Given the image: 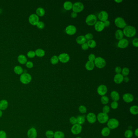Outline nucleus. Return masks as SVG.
Segmentation results:
<instances>
[{
    "mask_svg": "<svg viewBox=\"0 0 138 138\" xmlns=\"http://www.w3.org/2000/svg\"><path fill=\"white\" fill-rule=\"evenodd\" d=\"M124 36L128 38L133 37L136 35L137 30L136 28L131 25L126 26L123 31Z\"/></svg>",
    "mask_w": 138,
    "mask_h": 138,
    "instance_id": "1",
    "label": "nucleus"
},
{
    "mask_svg": "<svg viewBox=\"0 0 138 138\" xmlns=\"http://www.w3.org/2000/svg\"><path fill=\"white\" fill-rule=\"evenodd\" d=\"M94 63L95 66L100 69L104 68L106 65V60L104 58L101 57H97Z\"/></svg>",
    "mask_w": 138,
    "mask_h": 138,
    "instance_id": "2",
    "label": "nucleus"
},
{
    "mask_svg": "<svg viewBox=\"0 0 138 138\" xmlns=\"http://www.w3.org/2000/svg\"><path fill=\"white\" fill-rule=\"evenodd\" d=\"M107 127L110 130H113L117 128L119 126V122L115 118L109 119L107 122Z\"/></svg>",
    "mask_w": 138,
    "mask_h": 138,
    "instance_id": "3",
    "label": "nucleus"
},
{
    "mask_svg": "<svg viewBox=\"0 0 138 138\" xmlns=\"http://www.w3.org/2000/svg\"><path fill=\"white\" fill-rule=\"evenodd\" d=\"M20 81L24 84H28L32 80V77L30 74L26 72L23 73L20 76Z\"/></svg>",
    "mask_w": 138,
    "mask_h": 138,
    "instance_id": "4",
    "label": "nucleus"
},
{
    "mask_svg": "<svg viewBox=\"0 0 138 138\" xmlns=\"http://www.w3.org/2000/svg\"><path fill=\"white\" fill-rule=\"evenodd\" d=\"M97 120L101 124H105L107 123L109 117L107 114H106L103 112H101L98 113L97 116Z\"/></svg>",
    "mask_w": 138,
    "mask_h": 138,
    "instance_id": "5",
    "label": "nucleus"
},
{
    "mask_svg": "<svg viewBox=\"0 0 138 138\" xmlns=\"http://www.w3.org/2000/svg\"><path fill=\"white\" fill-rule=\"evenodd\" d=\"M114 24L119 29H124L127 26L125 20L122 17H117L114 20Z\"/></svg>",
    "mask_w": 138,
    "mask_h": 138,
    "instance_id": "6",
    "label": "nucleus"
},
{
    "mask_svg": "<svg viewBox=\"0 0 138 138\" xmlns=\"http://www.w3.org/2000/svg\"><path fill=\"white\" fill-rule=\"evenodd\" d=\"M97 18L95 15L93 14L89 15L86 19V23L88 25L92 26L95 25L97 22Z\"/></svg>",
    "mask_w": 138,
    "mask_h": 138,
    "instance_id": "7",
    "label": "nucleus"
},
{
    "mask_svg": "<svg viewBox=\"0 0 138 138\" xmlns=\"http://www.w3.org/2000/svg\"><path fill=\"white\" fill-rule=\"evenodd\" d=\"M84 6L83 3L80 2H77L74 3L72 5V10L76 13H80L83 11Z\"/></svg>",
    "mask_w": 138,
    "mask_h": 138,
    "instance_id": "8",
    "label": "nucleus"
},
{
    "mask_svg": "<svg viewBox=\"0 0 138 138\" xmlns=\"http://www.w3.org/2000/svg\"><path fill=\"white\" fill-rule=\"evenodd\" d=\"M82 126L78 124L72 125L71 128V133L74 135H78L80 134L82 131Z\"/></svg>",
    "mask_w": 138,
    "mask_h": 138,
    "instance_id": "9",
    "label": "nucleus"
},
{
    "mask_svg": "<svg viewBox=\"0 0 138 138\" xmlns=\"http://www.w3.org/2000/svg\"><path fill=\"white\" fill-rule=\"evenodd\" d=\"M108 91L107 87L105 85L101 84L99 86L97 89V92L101 97L106 95Z\"/></svg>",
    "mask_w": 138,
    "mask_h": 138,
    "instance_id": "10",
    "label": "nucleus"
},
{
    "mask_svg": "<svg viewBox=\"0 0 138 138\" xmlns=\"http://www.w3.org/2000/svg\"><path fill=\"white\" fill-rule=\"evenodd\" d=\"M59 61L63 63H66L69 61L70 59L69 55L67 53H63L60 54L58 56Z\"/></svg>",
    "mask_w": 138,
    "mask_h": 138,
    "instance_id": "11",
    "label": "nucleus"
},
{
    "mask_svg": "<svg viewBox=\"0 0 138 138\" xmlns=\"http://www.w3.org/2000/svg\"><path fill=\"white\" fill-rule=\"evenodd\" d=\"M29 23L33 25H36L39 21V17L36 14H32L29 17Z\"/></svg>",
    "mask_w": 138,
    "mask_h": 138,
    "instance_id": "12",
    "label": "nucleus"
},
{
    "mask_svg": "<svg viewBox=\"0 0 138 138\" xmlns=\"http://www.w3.org/2000/svg\"><path fill=\"white\" fill-rule=\"evenodd\" d=\"M77 32V28L75 26L69 25L66 28L65 32L69 35H73L75 34Z\"/></svg>",
    "mask_w": 138,
    "mask_h": 138,
    "instance_id": "13",
    "label": "nucleus"
},
{
    "mask_svg": "<svg viewBox=\"0 0 138 138\" xmlns=\"http://www.w3.org/2000/svg\"><path fill=\"white\" fill-rule=\"evenodd\" d=\"M86 119L90 124H94L97 120V115L94 113L90 112L87 115Z\"/></svg>",
    "mask_w": 138,
    "mask_h": 138,
    "instance_id": "14",
    "label": "nucleus"
},
{
    "mask_svg": "<svg viewBox=\"0 0 138 138\" xmlns=\"http://www.w3.org/2000/svg\"><path fill=\"white\" fill-rule=\"evenodd\" d=\"M98 17L100 21L104 22L108 19V13L105 11H102L99 13Z\"/></svg>",
    "mask_w": 138,
    "mask_h": 138,
    "instance_id": "15",
    "label": "nucleus"
},
{
    "mask_svg": "<svg viewBox=\"0 0 138 138\" xmlns=\"http://www.w3.org/2000/svg\"><path fill=\"white\" fill-rule=\"evenodd\" d=\"M27 137L28 138H36L37 137V132L36 129L34 127H32L27 132Z\"/></svg>",
    "mask_w": 138,
    "mask_h": 138,
    "instance_id": "16",
    "label": "nucleus"
},
{
    "mask_svg": "<svg viewBox=\"0 0 138 138\" xmlns=\"http://www.w3.org/2000/svg\"><path fill=\"white\" fill-rule=\"evenodd\" d=\"M129 45V41L126 38H123L119 41L117 43V47L121 49H125Z\"/></svg>",
    "mask_w": 138,
    "mask_h": 138,
    "instance_id": "17",
    "label": "nucleus"
},
{
    "mask_svg": "<svg viewBox=\"0 0 138 138\" xmlns=\"http://www.w3.org/2000/svg\"><path fill=\"white\" fill-rule=\"evenodd\" d=\"M122 99L126 103H129L133 102L134 100V97L133 94L129 93H127L124 94Z\"/></svg>",
    "mask_w": 138,
    "mask_h": 138,
    "instance_id": "18",
    "label": "nucleus"
},
{
    "mask_svg": "<svg viewBox=\"0 0 138 138\" xmlns=\"http://www.w3.org/2000/svg\"><path fill=\"white\" fill-rule=\"evenodd\" d=\"M94 29L97 32H102L105 28L104 23L101 21H97L95 25H94Z\"/></svg>",
    "mask_w": 138,
    "mask_h": 138,
    "instance_id": "19",
    "label": "nucleus"
},
{
    "mask_svg": "<svg viewBox=\"0 0 138 138\" xmlns=\"http://www.w3.org/2000/svg\"><path fill=\"white\" fill-rule=\"evenodd\" d=\"M124 77V76L121 74H116L114 76L113 81L116 84H119L123 82Z\"/></svg>",
    "mask_w": 138,
    "mask_h": 138,
    "instance_id": "20",
    "label": "nucleus"
},
{
    "mask_svg": "<svg viewBox=\"0 0 138 138\" xmlns=\"http://www.w3.org/2000/svg\"><path fill=\"white\" fill-rule=\"evenodd\" d=\"M111 99L114 101L117 102L120 99V95L117 91H113L110 94Z\"/></svg>",
    "mask_w": 138,
    "mask_h": 138,
    "instance_id": "21",
    "label": "nucleus"
},
{
    "mask_svg": "<svg viewBox=\"0 0 138 138\" xmlns=\"http://www.w3.org/2000/svg\"><path fill=\"white\" fill-rule=\"evenodd\" d=\"M9 105L8 101L5 99H2L0 101V110L1 111L5 110L7 108Z\"/></svg>",
    "mask_w": 138,
    "mask_h": 138,
    "instance_id": "22",
    "label": "nucleus"
},
{
    "mask_svg": "<svg viewBox=\"0 0 138 138\" xmlns=\"http://www.w3.org/2000/svg\"><path fill=\"white\" fill-rule=\"evenodd\" d=\"M94 67H95V65L94 63L93 62L90 61L89 60L88 62H87L85 65L86 69L88 71L93 70L94 69Z\"/></svg>",
    "mask_w": 138,
    "mask_h": 138,
    "instance_id": "23",
    "label": "nucleus"
},
{
    "mask_svg": "<svg viewBox=\"0 0 138 138\" xmlns=\"http://www.w3.org/2000/svg\"><path fill=\"white\" fill-rule=\"evenodd\" d=\"M115 36L116 39L120 40L122 39L124 37V34L123 33V31L121 29L117 30L115 32Z\"/></svg>",
    "mask_w": 138,
    "mask_h": 138,
    "instance_id": "24",
    "label": "nucleus"
},
{
    "mask_svg": "<svg viewBox=\"0 0 138 138\" xmlns=\"http://www.w3.org/2000/svg\"><path fill=\"white\" fill-rule=\"evenodd\" d=\"M76 41L77 44L79 45H82L83 43H86V39L84 36L83 35H80L79 36L76 38Z\"/></svg>",
    "mask_w": 138,
    "mask_h": 138,
    "instance_id": "25",
    "label": "nucleus"
},
{
    "mask_svg": "<svg viewBox=\"0 0 138 138\" xmlns=\"http://www.w3.org/2000/svg\"><path fill=\"white\" fill-rule=\"evenodd\" d=\"M110 133H111V130L107 127L103 128L101 131V133L102 136L104 137L108 136L110 134Z\"/></svg>",
    "mask_w": 138,
    "mask_h": 138,
    "instance_id": "26",
    "label": "nucleus"
},
{
    "mask_svg": "<svg viewBox=\"0 0 138 138\" xmlns=\"http://www.w3.org/2000/svg\"><path fill=\"white\" fill-rule=\"evenodd\" d=\"M18 60L19 63L22 65L25 64L27 62V59L26 58V56L23 54H20L18 56Z\"/></svg>",
    "mask_w": 138,
    "mask_h": 138,
    "instance_id": "27",
    "label": "nucleus"
},
{
    "mask_svg": "<svg viewBox=\"0 0 138 138\" xmlns=\"http://www.w3.org/2000/svg\"><path fill=\"white\" fill-rule=\"evenodd\" d=\"M72 5L73 4L70 1H66L63 4L64 8L67 11H70L72 9Z\"/></svg>",
    "mask_w": 138,
    "mask_h": 138,
    "instance_id": "28",
    "label": "nucleus"
},
{
    "mask_svg": "<svg viewBox=\"0 0 138 138\" xmlns=\"http://www.w3.org/2000/svg\"><path fill=\"white\" fill-rule=\"evenodd\" d=\"M130 112L133 115H137L138 113V107L137 105H133L129 109Z\"/></svg>",
    "mask_w": 138,
    "mask_h": 138,
    "instance_id": "29",
    "label": "nucleus"
},
{
    "mask_svg": "<svg viewBox=\"0 0 138 138\" xmlns=\"http://www.w3.org/2000/svg\"><path fill=\"white\" fill-rule=\"evenodd\" d=\"M76 118L77 119V124L81 125L85 122L86 118L84 115H78Z\"/></svg>",
    "mask_w": 138,
    "mask_h": 138,
    "instance_id": "30",
    "label": "nucleus"
},
{
    "mask_svg": "<svg viewBox=\"0 0 138 138\" xmlns=\"http://www.w3.org/2000/svg\"><path fill=\"white\" fill-rule=\"evenodd\" d=\"M36 14L38 17L43 16L45 13V9L41 7L38 8L37 9H36Z\"/></svg>",
    "mask_w": 138,
    "mask_h": 138,
    "instance_id": "31",
    "label": "nucleus"
},
{
    "mask_svg": "<svg viewBox=\"0 0 138 138\" xmlns=\"http://www.w3.org/2000/svg\"><path fill=\"white\" fill-rule=\"evenodd\" d=\"M35 53L36 56L38 57H43L45 55V51L41 48L36 49L35 51Z\"/></svg>",
    "mask_w": 138,
    "mask_h": 138,
    "instance_id": "32",
    "label": "nucleus"
},
{
    "mask_svg": "<svg viewBox=\"0 0 138 138\" xmlns=\"http://www.w3.org/2000/svg\"><path fill=\"white\" fill-rule=\"evenodd\" d=\"M13 70L14 71L15 73L17 75H21L23 73V68L21 66H16L14 68Z\"/></svg>",
    "mask_w": 138,
    "mask_h": 138,
    "instance_id": "33",
    "label": "nucleus"
},
{
    "mask_svg": "<svg viewBox=\"0 0 138 138\" xmlns=\"http://www.w3.org/2000/svg\"><path fill=\"white\" fill-rule=\"evenodd\" d=\"M65 135L63 132L57 131L54 133V138H65Z\"/></svg>",
    "mask_w": 138,
    "mask_h": 138,
    "instance_id": "34",
    "label": "nucleus"
},
{
    "mask_svg": "<svg viewBox=\"0 0 138 138\" xmlns=\"http://www.w3.org/2000/svg\"><path fill=\"white\" fill-rule=\"evenodd\" d=\"M88 47L90 48H94L96 47L97 45V43L95 40L93 39L90 40L88 41L87 42Z\"/></svg>",
    "mask_w": 138,
    "mask_h": 138,
    "instance_id": "35",
    "label": "nucleus"
},
{
    "mask_svg": "<svg viewBox=\"0 0 138 138\" xmlns=\"http://www.w3.org/2000/svg\"><path fill=\"white\" fill-rule=\"evenodd\" d=\"M101 102L102 104L107 105L109 102V99L106 96H103L101 97Z\"/></svg>",
    "mask_w": 138,
    "mask_h": 138,
    "instance_id": "36",
    "label": "nucleus"
},
{
    "mask_svg": "<svg viewBox=\"0 0 138 138\" xmlns=\"http://www.w3.org/2000/svg\"><path fill=\"white\" fill-rule=\"evenodd\" d=\"M124 135L126 138H131L133 135V133L131 130H127L124 132Z\"/></svg>",
    "mask_w": 138,
    "mask_h": 138,
    "instance_id": "37",
    "label": "nucleus"
},
{
    "mask_svg": "<svg viewBox=\"0 0 138 138\" xmlns=\"http://www.w3.org/2000/svg\"><path fill=\"white\" fill-rule=\"evenodd\" d=\"M58 56L56 55H54L50 59V62L53 65H56L59 62Z\"/></svg>",
    "mask_w": 138,
    "mask_h": 138,
    "instance_id": "38",
    "label": "nucleus"
},
{
    "mask_svg": "<svg viewBox=\"0 0 138 138\" xmlns=\"http://www.w3.org/2000/svg\"><path fill=\"white\" fill-rule=\"evenodd\" d=\"M130 70L127 67H124L123 69H122L121 74L124 76V77H126L129 74Z\"/></svg>",
    "mask_w": 138,
    "mask_h": 138,
    "instance_id": "39",
    "label": "nucleus"
},
{
    "mask_svg": "<svg viewBox=\"0 0 138 138\" xmlns=\"http://www.w3.org/2000/svg\"><path fill=\"white\" fill-rule=\"evenodd\" d=\"M54 133L52 131L48 130L46 131L45 135L47 138H54Z\"/></svg>",
    "mask_w": 138,
    "mask_h": 138,
    "instance_id": "40",
    "label": "nucleus"
},
{
    "mask_svg": "<svg viewBox=\"0 0 138 138\" xmlns=\"http://www.w3.org/2000/svg\"><path fill=\"white\" fill-rule=\"evenodd\" d=\"M78 110L80 113H82V114H84L86 113L87 109V108L86 106H85L84 105H81L79 106Z\"/></svg>",
    "mask_w": 138,
    "mask_h": 138,
    "instance_id": "41",
    "label": "nucleus"
},
{
    "mask_svg": "<svg viewBox=\"0 0 138 138\" xmlns=\"http://www.w3.org/2000/svg\"><path fill=\"white\" fill-rule=\"evenodd\" d=\"M102 111H103L102 112L108 114L110 111V108L108 105H105L102 108Z\"/></svg>",
    "mask_w": 138,
    "mask_h": 138,
    "instance_id": "42",
    "label": "nucleus"
},
{
    "mask_svg": "<svg viewBox=\"0 0 138 138\" xmlns=\"http://www.w3.org/2000/svg\"><path fill=\"white\" fill-rule=\"evenodd\" d=\"M119 104L118 102L113 101L111 103V107L113 109H116L118 107Z\"/></svg>",
    "mask_w": 138,
    "mask_h": 138,
    "instance_id": "43",
    "label": "nucleus"
},
{
    "mask_svg": "<svg viewBox=\"0 0 138 138\" xmlns=\"http://www.w3.org/2000/svg\"><path fill=\"white\" fill-rule=\"evenodd\" d=\"M69 122L72 125H75L77 124V118L74 116H72L69 119Z\"/></svg>",
    "mask_w": 138,
    "mask_h": 138,
    "instance_id": "44",
    "label": "nucleus"
},
{
    "mask_svg": "<svg viewBox=\"0 0 138 138\" xmlns=\"http://www.w3.org/2000/svg\"><path fill=\"white\" fill-rule=\"evenodd\" d=\"M27 55L28 57L29 58H33L36 56L35 52L34 51L32 50L29 51L28 52Z\"/></svg>",
    "mask_w": 138,
    "mask_h": 138,
    "instance_id": "45",
    "label": "nucleus"
},
{
    "mask_svg": "<svg viewBox=\"0 0 138 138\" xmlns=\"http://www.w3.org/2000/svg\"><path fill=\"white\" fill-rule=\"evenodd\" d=\"M85 37L86 38V39L88 41L90 40L93 39L94 37V36L92 33H88L86 34Z\"/></svg>",
    "mask_w": 138,
    "mask_h": 138,
    "instance_id": "46",
    "label": "nucleus"
},
{
    "mask_svg": "<svg viewBox=\"0 0 138 138\" xmlns=\"http://www.w3.org/2000/svg\"><path fill=\"white\" fill-rule=\"evenodd\" d=\"M36 26L38 29H43L45 27V24L42 21H39L37 24H36Z\"/></svg>",
    "mask_w": 138,
    "mask_h": 138,
    "instance_id": "47",
    "label": "nucleus"
},
{
    "mask_svg": "<svg viewBox=\"0 0 138 138\" xmlns=\"http://www.w3.org/2000/svg\"><path fill=\"white\" fill-rule=\"evenodd\" d=\"M96 58V57L95 55L93 54H90L88 57V60L90 61L93 62H94Z\"/></svg>",
    "mask_w": 138,
    "mask_h": 138,
    "instance_id": "48",
    "label": "nucleus"
},
{
    "mask_svg": "<svg viewBox=\"0 0 138 138\" xmlns=\"http://www.w3.org/2000/svg\"><path fill=\"white\" fill-rule=\"evenodd\" d=\"M132 44L135 47H138V38H135L133 40Z\"/></svg>",
    "mask_w": 138,
    "mask_h": 138,
    "instance_id": "49",
    "label": "nucleus"
},
{
    "mask_svg": "<svg viewBox=\"0 0 138 138\" xmlns=\"http://www.w3.org/2000/svg\"><path fill=\"white\" fill-rule=\"evenodd\" d=\"M26 66L29 69H31L33 67L34 65L33 62L31 61H27L26 63Z\"/></svg>",
    "mask_w": 138,
    "mask_h": 138,
    "instance_id": "50",
    "label": "nucleus"
},
{
    "mask_svg": "<svg viewBox=\"0 0 138 138\" xmlns=\"http://www.w3.org/2000/svg\"><path fill=\"white\" fill-rule=\"evenodd\" d=\"M7 134L4 131H0V138H7Z\"/></svg>",
    "mask_w": 138,
    "mask_h": 138,
    "instance_id": "51",
    "label": "nucleus"
},
{
    "mask_svg": "<svg viewBox=\"0 0 138 138\" xmlns=\"http://www.w3.org/2000/svg\"><path fill=\"white\" fill-rule=\"evenodd\" d=\"M81 49L83 50H87L89 48L88 45V44H87V43L86 42L81 45Z\"/></svg>",
    "mask_w": 138,
    "mask_h": 138,
    "instance_id": "52",
    "label": "nucleus"
},
{
    "mask_svg": "<svg viewBox=\"0 0 138 138\" xmlns=\"http://www.w3.org/2000/svg\"><path fill=\"white\" fill-rule=\"evenodd\" d=\"M122 69L120 67H116L115 69V72H116V74H121Z\"/></svg>",
    "mask_w": 138,
    "mask_h": 138,
    "instance_id": "53",
    "label": "nucleus"
},
{
    "mask_svg": "<svg viewBox=\"0 0 138 138\" xmlns=\"http://www.w3.org/2000/svg\"><path fill=\"white\" fill-rule=\"evenodd\" d=\"M103 23H104V24L105 27H108V26H109L110 25V24H111L109 20H108L105 21Z\"/></svg>",
    "mask_w": 138,
    "mask_h": 138,
    "instance_id": "54",
    "label": "nucleus"
},
{
    "mask_svg": "<svg viewBox=\"0 0 138 138\" xmlns=\"http://www.w3.org/2000/svg\"><path fill=\"white\" fill-rule=\"evenodd\" d=\"M71 18H77V13H76L75 12L72 11L71 13Z\"/></svg>",
    "mask_w": 138,
    "mask_h": 138,
    "instance_id": "55",
    "label": "nucleus"
},
{
    "mask_svg": "<svg viewBox=\"0 0 138 138\" xmlns=\"http://www.w3.org/2000/svg\"><path fill=\"white\" fill-rule=\"evenodd\" d=\"M130 81L129 78L128 77H124V79H123V81H124L125 83H128Z\"/></svg>",
    "mask_w": 138,
    "mask_h": 138,
    "instance_id": "56",
    "label": "nucleus"
},
{
    "mask_svg": "<svg viewBox=\"0 0 138 138\" xmlns=\"http://www.w3.org/2000/svg\"><path fill=\"white\" fill-rule=\"evenodd\" d=\"M135 136L137 137H138V128H137L135 130Z\"/></svg>",
    "mask_w": 138,
    "mask_h": 138,
    "instance_id": "57",
    "label": "nucleus"
},
{
    "mask_svg": "<svg viewBox=\"0 0 138 138\" xmlns=\"http://www.w3.org/2000/svg\"><path fill=\"white\" fill-rule=\"evenodd\" d=\"M114 1L115 2H116V3H120L121 2H122L123 1V0H115Z\"/></svg>",
    "mask_w": 138,
    "mask_h": 138,
    "instance_id": "58",
    "label": "nucleus"
},
{
    "mask_svg": "<svg viewBox=\"0 0 138 138\" xmlns=\"http://www.w3.org/2000/svg\"><path fill=\"white\" fill-rule=\"evenodd\" d=\"M2 115H3V113H2V111L0 110V118L2 117Z\"/></svg>",
    "mask_w": 138,
    "mask_h": 138,
    "instance_id": "59",
    "label": "nucleus"
},
{
    "mask_svg": "<svg viewBox=\"0 0 138 138\" xmlns=\"http://www.w3.org/2000/svg\"><path fill=\"white\" fill-rule=\"evenodd\" d=\"M76 138H82V137H77Z\"/></svg>",
    "mask_w": 138,
    "mask_h": 138,
    "instance_id": "60",
    "label": "nucleus"
},
{
    "mask_svg": "<svg viewBox=\"0 0 138 138\" xmlns=\"http://www.w3.org/2000/svg\"></svg>",
    "mask_w": 138,
    "mask_h": 138,
    "instance_id": "61",
    "label": "nucleus"
}]
</instances>
